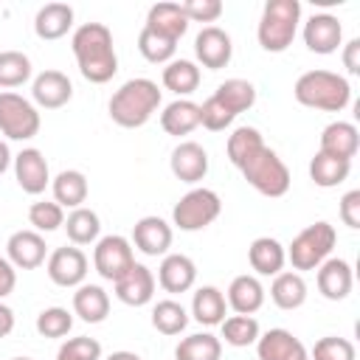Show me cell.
I'll list each match as a JSON object with an SVG mask.
<instances>
[{
  "label": "cell",
  "instance_id": "obj_3",
  "mask_svg": "<svg viewBox=\"0 0 360 360\" xmlns=\"http://www.w3.org/2000/svg\"><path fill=\"white\" fill-rule=\"evenodd\" d=\"M292 96L304 107L323 110V112H340L352 101V84L346 76L318 68V70H307L295 79Z\"/></svg>",
  "mask_w": 360,
  "mask_h": 360
},
{
  "label": "cell",
  "instance_id": "obj_8",
  "mask_svg": "<svg viewBox=\"0 0 360 360\" xmlns=\"http://www.w3.org/2000/svg\"><path fill=\"white\" fill-rule=\"evenodd\" d=\"M39 112L37 107L22 98L20 93H0V132L8 138V141H28L39 132Z\"/></svg>",
  "mask_w": 360,
  "mask_h": 360
},
{
  "label": "cell",
  "instance_id": "obj_40",
  "mask_svg": "<svg viewBox=\"0 0 360 360\" xmlns=\"http://www.w3.org/2000/svg\"><path fill=\"white\" fill-rule=\"evenodd\" d=\"M138 51H141V56H143L146 62L160 65V62H172V56H174V51H177V42L169 39V37H160V34H155L152 28L143 25L141 34H138Z\"/></svg>",
  "mask_w": 360,
  "mask_h": 360
},
{
  "label": "cell",
  "instance_id": "obj_24",
  "mask_svg": "<svg viewBox=\"0 0 360 360\" xmlns=\"http://www.w3.org/2000/svg\"><path fill=\"white\" fill-rule=\"evenodd\" d=\"M248 262L259 276H278L284 262H287V250L278 239L273 236H259L250 242L248 248Z\"/></svg>",
  "mask_w": 360,
  "mask_h": 360
},
{
  "label": "cell",
  "instance_id": "obj_53",
  "mask_svg": "<svg viewBox=\"0 0 360 360\" xmlns=\"http://www.w3.org/2000/svg\"><path fill=\"white\" fill-rule=\"evenodd\" d=\"M107 360H141L135 352H112Z\"/></svg>",
  "mask_w": 360,
  "mask_h": 360
},
{
  "label": "cell",
  "instance_id": "obj_11",
  "mask_svg": "<svg viewBox=\"0 0 360 360\" xmlns=\"http://www.w3.org/2000/svg\"><path fill=\"white\" fill-rule=\"evenodd\" d=\"M194 56L202 68L208 70H219L231 62L233 56V45L228 31H222L219 25H205L197 37H194Z\"/></svg>",
  "mask_w": 360,
  "mask_h": 360
},
{
  "label": "cell",
  "instance_id": "obj_35",
  "mask_svg": "<svg viewBox=\"0 0 360 360\" xmlns=\"http://www.w3.org/2000/svg\"><path fill=\"white\" fill-rule=\"evenodd\" d=\"M65 231H68V239L73 242V245H90V242H96L98 239V233H101V219H98V214L93 211V208H73L70 214H68V219H65Z\"/></svg>",
  "mask_w": 360,
  "mask_h": 360
},
{
  "label": "cell",
  "instance_id": "obj_48",
  "mask_svg": "<svg viewBox=\"0 0 360 360\" xmlns=\"http://www.w3.org/2000/svg\"><path fill=\"white\" fill-rule=\"evenodd\" d=\"M340 219L352 231L360 228V188H352V191H346L340 197Z\"/></svg>",
  "mask_w": 360,
  "mask_h": 360
},
{
  "label": "cell",
  "instance_id": "obj_20",
  "mask_svg": "<svg viewBox=\"0 0 360 360\" xmlns=\"http://www.w3.org/2000/svg\"><path fill=\"white\" fill-rule=\"evenodd\" d=\"M357 146H360V132L352 121H332L323 127L321 132V146L318 152L323 155H332V158H340V160H352L357 155Z\"/></svg>",
  "mask_w": 360,
  "mask_h": 360
},
{
  "label": "cell",
  "instance_id": "obj_46",
  "mask_svg": "<svg viewBox=\"0 0 360 360\" xmlns=\"http://www.w3.org/2000/svg\"><path fill=\"white\" fill-rule=\"evenodd\" d=\"M56 360H101V343L96 338H70L59 346Z\"/></svg>",
  "mask_w": 360,
  "mask_h": 360
},
{
  "label": "cell",
  "instance_id": "obj_26",
  "mask_svg": "<svg viewBox=\"0 0 360 360\" xmlns=\"http://www.w3.org/2000/svg\"><path fill=\"white\" fill-rule=\"evenodd\" d=\"M146 28H152L155 34L169 37V39L177 42L188 31V17L183 14L180 3H155L146 11Z\"/></svg>",
  "mask_w": 360,
  "mask_h": 360
},
{
  "label": "cell",
  "instance_id": "obj_28",
  "mask_svg": "<svg viewBox=\"0 0 360 360\" xmlns=\"http://www.w3.org/2000/svg\"><path fill=\"white\" fill-rule=\"evenodd\" d=\"M73 312L84 323H101L110 315V295L98 284H79L73 292Z\"/></svg>",
  "mask_w": 360,
  "mask_h": 360
},
{
  "label": "cell",
  "instance_id": "obj_9",
  "mask_svg": "<svg viewBox=\"0 0 360 360\" xmlns=\"http://www.w3.org/2000/svg\"><path fill=\"white\" fill-rule=\"evenodd\" d=\"M135 264V253H132V245L127 236H118V233H110V236H101L96 242V250H93V267L101 278L107 281H115L121 278L129 267Z\"/></svg>",
  "mask_w": 360,
  "mask_h": 360
},
{
  "label": "cell",
  "instance_id": "obj_4",
  "mask_svg": "<svg viewBox=\"0 0 360 360\" xmlns=\"http://www.w3.org/2000/svg\"><path fill=\"white\" fill-rule=\"evenodd\" d=\"M301 22V3L298 0H267L259 17V45L267 53H281L292 45Z\"/></svg>",
  "mask_w": 360,
  "mask_h": 360
},
{
  "label": "cell",
  "instance_id": "obj_18",
  "mask_svg": "<svg viewBox=\"0 0 360 360\" xmlns=\"http://www.w3.org/2000/svg\"><path fill=\"white\" fill-rule=\"evenodd\" d=\"M132 242L143 256H166L172 248V225L160 217H141L132 228Z\"/></svg>",
  "mask_w": 360,
  "mask_h": 360
},
{
  "label": "cell",
  "instance_id": "obj_33",
  "mask_svg": "<svg viewBox=\"0 0 360 360\" xmlns=\"http://www.w3.org/2000/svg\"><path fill=\"white\" fill-rule=\"evenodd\" d=\"M163 87L174 96H188L200 87V68L191 59H172L163 68Z\"/></svg>",
  "mask_w": 360,
  "mask_h": 360
},
{
  "label": "cell",
  "instance_id": "obj_14",
  "mask_svg": "<svg viewBox=\"0 0 360 360\" xmlns=\"http://www.w3.org/2000/svg\"><path fill=\"white\" fill-rule=\"evenodd\" d=\"M112 287H115V298L121 304H127V307H143L155 295V276H152V270L146 264H138L135 262L121 278L112 281Z\"/></svg>",
  "mask_w": 360,
  "mask_h": 360
},
{
  "label": "cell",
  "instance_id": "obj_10",
  "mask_svg": "<svg viewBox=\"0 0 360 360\" xmlns=\"http://www.w3.org/2000/svg\"><path fill=\"white\" fill-rule=\"evenodd\" d=\"M45 270L56 287H79L84 284V276H87V256L76 245H65L48 256Z\"/></svg>",
  "mask_w": 360,
  "mask_h": 360
},
{
  "label": "cell",
  "instance_id": "obj_7",
  "mask_svg": "<svg viewBox=\"0 0 360 360\" xmlns=\"http://www.w3.org/2000/svg\"><path fill=\"white\" fill-rule=\"evenodd\" d=\"M222 214V200L214 188H191L186 191L174 208H172V222L180 231H202L208 228L217 217Z\"/></svg>",
  "mask_w": 360,
  "mask_h": 360
},
{
  "label": "cell",
  "instance_id": "obj_37",
  "mask_svg": "<svg viewBox=\"0 0 360 360\" xmlns=\"http://www.w3.org/2000/svg\"><path fill=\"white\" fill-rule=\"evenodd\" d=\"M259 146H264V138L256 127H236L231 135H228V143H225V152H228V160L239 169Z\"/></svg>",
  "mask_w": 360,
  "mask_h": 360
},
{
  "label": "cell",
  "instance_id": "obj_36",
  "mask_svg": "<svg viewBox=\"0 0 360 360\" xmlns=\"http://www.w3.org/2000/svg\"><path fill=\"white\" fill-rule=\"evenodd\" d=\"M214 96H217L233 115H239V112H245V110H250V107L256 104V87H253V82H248V79H225V82L214 90Z\"/></svg>",
  "mask_w": 360,
  "mask_h": 360
},
{
  "label": "cell",
  "instance_id": "obj_32",
  "mask_svg": "<svg viewBox=\"0 0 360 360\" xmlns=\"http://www.w3.org/2000/svg\"><path fill=\"white\" fill-rule=\"evenodd\" d=\"M349 172H352V160H340V158H332V155H323V152H315L312 160H309V177L321 188L340 186L349 177Z\"/></svg>",
  "mask_w": 360,
  "mask_h": 360
},
{
  "label": "cell",
  "instance_id": "obj_12",
  "mask_svg": "<svg viewBox=\"0 0 360 360\" xmlns=\"http://www.w3.org/2000/svg\"><path fill=\"white\" fill-rule=\"evenodd\" d=\"M343 42V25L335 14H312L304 22V45L312 53H335Z\"/></svg>",
  "mask_w": 360,
  "mask_h": 360
},
{
  "label": "cell",
  "instance_id": "obj_19",
  "mask_svg": "<svg viewBox=\"0 0 360 360\" xmlns=\"http://www.w3.org/2000/svg\"><path fill=\"white\" fill-rule=\"evenodd\" d=\"M45 239L37 231H14L6 242V259L20 270H34L45 262Z\"/></svg>",
  "mask_w": 360,
  "mask_h": 360
},
{
  "label": "cell",
  "instance_id": "obj_43",
  "mask_svg": "<svg viewBox=\"0 0 360 360\" xmlns=\"http://www.w3.org/2000/svg\"><path fill=\"white\" fill-rule=\"evenodd\" d=\"M73 326V315L65 307H48L37 315V332L42 338H65Z\"/></svg>",
  "mask_w": 360,
  "mask_h": 360
},
{
  "label": "cell",
  "instance_id": "obj_38",
  "mask_svg": "<svg viewBox=\"0 0 360 360\" xmlns=\"http://www.w3.org/2000/svg\"><path fill=\"white\" fill-rule=\"evenodd\" d=\"M152 326L160 332V335H180L186 326H188V312L183 309V304L166 298V301H158L152 307Z\"/></svg>",
  "mask_w": 360,
  "mask_h": 360
},
{
  "label": "cell",
  "instance_id": "obj_25",
  "mask_svg": "<svg viewBox=\"0 0 360 360\" xmlns=\"http://www.w3.org/2000/svg\"><path fill=\"white\" fill-rule=\"evenodd\" d=\"M264 304V287L256 276H236L228 287V307L236 312V315H253L259 312Z\"/></svg>",
  "mask_w": 360,
  "mask_h": 360
},
{
  "label": "cell",
  "instance_id": "obj_2",
  "mask_svg": "<svg viewBox=\"0 0 360 360\" xmlns=\"http://www.w3.org/2000/svg\"><path fill=\"white\" fill-rule=\"evenodd\" d=\"M158 107H160V87H158V82L138 76V79L124 82L112 93V98L107 104V112H110V118L118 127L135 129V127H143Z\"/></svg>",
  "mask_w": 360,
  "mask_h": 360
},
{
  "label": "cell",
  "instance_id": "obj_5",
  "mask_svg": "<svg viewBox=\"0 0 360 360\" xmlns=\"http://www.w3.org/2000/svg\"><path fill=\"white\" fill-rule=\"evenodd\" d=\"M242 177L264 197H284L290 191V169L287 163L270 149V146H259L242 166H239Z\"/></svg>",
  "mask_w": 360,
  "mask_h": 360
},
{
  "label": "cell",
  "instance_id": "obj_22",
  "mask_svg": "<svg viewBox=\"0 0 360 360\" xmlns=\"http://www.w3.org/2000/svg\"><path fill=\"white\" fill-rule=\"evenodd\" d=\"M354 273L346 259H326L318 267V290L326 301H343L352 292Z\"/></svg>",
  "mask_w": 360,
  "mask_h": 360
},
{
  "label": "cell",
  "instance_id": "obj_23",
  "mask_svg": "<svg viewBox=\"0 0 360 360\" xmlns=\"http://www.w3.org/2000/svg\"><path fill=\"white\" fill-rule=\"evenodd\" d=\"M73 28V8L68 3H45L34 17V34L39 39H62Z\"/></svg>",
  "mask_w": 360,
  "mask_h": 360
},
{
  "label": "cell",
  "instance_id": "obj_49",
  "mask_svg": "<svg viewBox=\"0 0 360 360\" xmlns=\"http://www.w3.org/2000/svg\"><path fill=\"white\" fill-rule=\"evenodd\" d=\"M14 287H17V267L6 256H0V301L6 295H11Z\"/></svg>",
  "mask_w": 360,
  "mask_h": 360
},
{
  "label": "cell",
  "instance_id": "obj_34",
  "mask_svg": "<svg viewBox=\"0 0 360 360\" xmlns=\"http://www.w3.org/2000/svg\"><path fill=\"white\" fill-rule=\"evenodd\" d=\"M174 357L177 360H219L222 357V340L211 332L188 335L177 343Z\"/></svg>",
  "mask_w": 360,
  "mask_h": 360
},
{
  "label": "cell",
  "instance_id": "obj_39",
  "mask_svg": "<svg viewBox=\"0 0 360 360\" xmlns=\"http://www.w3.org/2000/svg\"><path fill=\"white\" fill-rule=\"evenodd\" d=\"M222 338L228 346H236V349H245V346H253L259 340V321L253 315H231L225 318L222 323Z\"/></svg>",
  "mask_w": 360,
  "mask_h": 360
},
{
  "label": "cell",
  "instance_id": "obj_42",
  "mask_svg": "<svg viewBox=\"0 0 360 360\" xmlns=\"http://www.w3.org/2000/svg\"><path fill=\"white\" fill-rule=\"evenodd\" d=\"M28 222L34 225L37 233H51V231L65 225V208L59 202H51V200L34 202L28 208Z\"/></svg>",
  "mask_w": 360,
  "mask_h": 360
},
{
  "label": "cell",
  "instance_id": "obj_47",
  "mask_svg": "<svg viewBox=\"0 0 360 360\" xmlns=\"http://www.w3.org/2000/svg\"><path fill=\"white\" fill-rule=\"evenodd\" d=\"M180 8L188 17V22H217L225 6L219 0H186L180 3Z\"/></svg>",
  "mask_w": 360,
  "mask_h": 360
},
{
  "label": "cell",
  "instance_id": "obj_52",
  "mask_svg": "<svg viewBox=\"0 0 360 360\" xmlns=\"http://www.w3.org/2000/svg\"><path fill=\"white\" fill-rule=\"evenodd\" d=\"M11 160H14V158H11V152H8V143H6V141H0V174L11 166Z\"/></svg>",
  "mask_w": 360,
  "mask_h": 360
},
{
  "label": "cell",
  "instance_id": "obj_29",
  "mask_svg": "<svg viewBox=\"0 0 360 360\" xmlns=\"http://www.w3.org/2000/svg\"><path fill=\"white\" fill-rule=\"evenodd\" d=\"M270 298L278 309H298L304 307L307 301V281L301 273H292V270H281L278 276H273V284H270Z\"/></svg>",
  "mask_w": 360,
  "mask_h": 360
},
{
  "label": "cell",
  "instance_id": "obj_44",
  "mask_svg": "<svg viewBox=\"0 0 360 360\" xmlns=\"http://www.w3.org/2000/svg\"><path fill=\"white\" fill-rule=\"evenodd\" d=\"M354 357H357L354 343L346 338H338V335H326V338L315 340V346L309 352V360H354Z\"/></svg>",
  "mask_w": 360,
  "mask_h": 360
},
{
  "label": "cell",
  "instance_id": "obj_17",
  "mask_svg": "<svg viewBox=\"0 0 360 360\" xmlns=\"http://www.w3.org/2000/svg\"><path fill=\"white\" fill-rule=\"evenodd\" d=\"M31 96H34V101L39 107L59 110L73 98V84L62 70H42L39 76H34Z\"/></svg>",
  "mask_w": 360,
  "mask_h": 360
},
{
  "label": "cell",
  "instance_id": "obj_45",
  "mask_svg": "<svg viewBox=\"0 0 360 360\" xmlns=\"http://www.w3.org/2000/svg\"><path fill=\"white\" fill-rule=\"evenodd\" d=\"M233 112L211 93L202 104H200V124L205 127V129H211V132H219V129H225V127H231L233 124Z\"/></svg>",
  "mask_w": 360,
  "mask_h": 360
},
{
  "label": "cell",
  "instance_id": "obj_6",
  "mask_svg": "<svg viewBox=\"0 0 360 360\" xmlns=\"http://www.w3.org/2000/svg\"><path fill=\"white\" fill-rule=\"evenodd\" d=\"M335 242H338L335 225H329V222H323V219H321V222H312V225H307V228L290 242L287 259H290L292 270H318V267L329 259Z\"/></svg>",
  "mask_w": 360,
  "mask_h": 360
},
{
  "label": "cell",
  "instance_id": "obj_54",
  "mask_svg": "<svg viewBox=\"0 0 360 360\" xmlns=\"http://www.w3.org/2000/svg\"><path fill=\"white\" fill-rule=\"evenodd\" d=\"M11 360H31V357H11Z\"/></svg>",
  "mask_w": 360,
  "mask_h": 360
},
{
  "label": "cell",
  "instance_id": "obj_51",
  "mask_svg": "<svg viewBox=\"0 0 360 360\" xmlns=\"http://www.w3.org/2000/svg\"><path fill=\"white\" fill-rule=\"evenodd\" d=\"M14 329V309L0 301V338H8Z\"/></svg>",
  "mask_w": 360,
  "mask_h": 360
},
{
  "label": "cell",
  "instance_id": "obj_21",
  "mask_svg": "<svg viewBox=\"0 0 360 360\" xmlns=\"http://www.w3.org/2000/svg\"><path fill=\"white\" fill-rule=\"evenodd\" d=\"M197 281V264L186 253H166L158 267V284L166 292H186Z\"/></svg>",
  "mask_w": 360,
  "mask_h": 360
},
{
  "label": "cell",
  "instance_id": "obj_27",
  "mask_svg": "<svg viewBox=\"0 0 360 360\" xmlns=\"http://www.w3.org/2000/svg\"><path fill=\"white\" fill-rule=\"evenodd\" d=\"M160 127L166 135H188L191 129L200 127V104L188 101V98H174L172 104L163 107L160 112Z\"/></svg>",
  "mask_w": 360,
  "mask_h": 360
},
{
  "label": "cell",
  "instance_id": "obj_30",
  "mask_svg": "<svg viewBox=\"0 0 360 360\" xmlns=\"http://www.w3.org/2000/svg\"><path fill=\"white\" fill-rule=\"evenodd\" d=\"M225 312H228V301H225L222 290L205 284V287H200L194 292V298H191V315H194L197 323H202V326H219L225 321Z\"/></svg>",
  "mask_w": 360,
  "mask_h": 360
},
{
  "label": "cell",
  "instance_id": "obj_16",
  "mask_svg": "<svg viewBox=\"0 0 360 360\" xmlns=\"http://www.w3.org/2000/svg\"><path fill=\"white\" fill-rule=\"evenodd\" d=\"M259 360H309L307 346L287 329H267L256 340Z\"/></svg>",
  "mask_w": 360,
  "mask_h": 360
},
{
  "label": "cell",
  "instance_id": "obj_1",
  "mask_svg": "<svg viewBox=\"0 0 360 360\" xmlns=\"http://www.w3.org/2000/svg\"><path fill=\"white\" fill-rule=\"evenodd\" d=\"M70 48L79 65V73L93 82L104 84L118 73V56L112 45V31L104 22H84L73 31Z\"/></svg>",
  "mask_w": 360,
  "mask_h": 360
},
{
  "label": "cell",
  "instance_id": "obj_13",
  "mask_svg": "<svg viewBox=\"0 0 360 360\" xmlns=\"http://www.w3.org/2000/svg\"><path fill=\"white\" fill-rule=\"evenodd\" d=\"M14 177L25 194H42L51 186V169L39 149L28 146L14 158Z\"/></svg>",
  "mask_w": 360,
  "mask_h": 360
},
{
  "label": "cell",
  "instance_id": "obj_15",
  "mask_svg": "<svg viewBox=\"0 0 360 360\" xmlns=\"http://www.w3.org/2000/svg\"><path fill=\"white\" fill-rule=\"evenodd\" d=\"M169 166L180 183H200L208 174V152L197 141H183L172 149Z\"/></svg>",
  "mask_w": 360,
  "mask_h": 360
},
{
  "label": "cell",
  "instance_id": "obj_31",
  "mask_svg": "<svg viewBox=\"0 0 360 360\" xmlns=\"http://www.w3.org/2000/svg\"><path fill=\"white\" fill-rule=\"evenodd\" d=\"M53 188V202H59L62 208H82V202L87 200V177L79 169H65L51 180Z\"/></svg>",
  "mask_w": 360,
  "mask_h": 360
},
{
  "label": "cell",
  "instance_id": "obj_50",
  "mask_svg": "<svg viewBox=\"0 0 360 360\" xmlns=\"http://www.w3.org/2000/svg\"><path fill=\"white\" fill-rule=\"evenodd\" d=\"M343 68L349 73H360V39L357 37L343 45Z\"/></svg>",
  "mask_w": 360,
  "mask_h": 360
},
{
  "label": "cell",
  "instance_id": "obj_41",
  "mask_svg": "<svg viewBox=\"0 0 360 360\" xmlns=\"http://www.w3.org/2000/svg\"><path fill=\"white\" fill-rule=\"evenodd\" d=\"M31 79V59L22 51H0V87H20Z\"/></svg>",
  "mask_w": 360,
  "mask_h": 360
}]
</instances>
